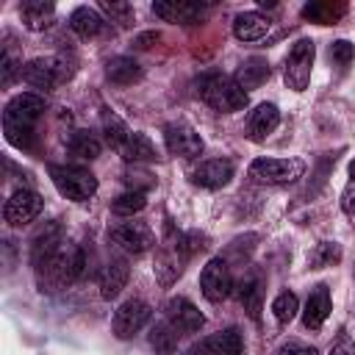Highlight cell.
Segmentation results:
<instances>
[{
  "mask_svg": "<svg viewBox=\"0 0 355 355\" xmlns=\"http://www.w3.org/2000/svg\"><path fill=\"white\" fill-rule=\"evenodd\" d=\"M42 111H44V100L39 94L22 92V94L11 97L8 105H6V111H3V130H6L8 144H14L19 150L31 147L33 125L42 116Z\"/></svg>",
  "mask_w": 355,
  "mask_h": 355,
  "instance_id": "6da1fadb",
  "label": "cell"
},
{
  "mask_svg": "<svg viewBox=\"0 0 355 355\" xmlns=\"http://www.w3.org/2000/svg\"><path fill=\"white\" fill-rule=\"evenodd\" d=\"M83 263H86V258H83V250L78 247V244H69V241H64L36 272H39V283H42V288H47V291H61V288H67V286H72L78 277H80V272H83Z\"/></svg>",
  "mask_w": 355,
  "mask_h": 355,
  "instance_id": "7a4b0ae2",
  "label": "cell"
},
{
  "mask_svg": "<svg viewBox=\"0 0 355 355\" xmlns=\"http://www.w3.org/2000/svg\"><path fill=\"white\" fill-rule=\"evenodd\" d=\"M197 94L202 103H208L214 111H222V114H233V111H241L247 105V92L236 83V78H227L222 72H208L202 75L197 83Z\"/></svg>",
  "mask_w": 355,
  "mask_h": 355,
  "instance_id": "3957f363",
  "label": "cell"
},
{
  "mask_svg": "<svg viewBox=\"0 0 355 355\" xmlns=\"http://www.w3.org/2000/svg\"><path fill=\"white\" fill-rule=\"evenodd\" d=\"M22 72H19V78L28 83V86H33V89H55L61 80H67V78H72V72H75V67H72V61H67L64 55H55V58H33V61H28L25 67H19Z\"/></svg>",
  "mask_w": 355,
  "mask_h": 355,
  "instance_id": "277c9868",
  "label": "cell"
},
{
  "mask_svg": "<svg viewBox=\"0 0 355 355\" xmlns=\"http://www.w3.org/2000/svg\"><path fill=\"white\" fill-rule=\"evenodd\" d=\"M50 178L55 183V189L75 202H86L89 197H94L97 191V178L83 169V166H67V164H53L50 166Z\"/></svg>",
  "mask_w": 355,
  "mask_h": 355,
  "instance_id": "5b68a950",
  "label": "cell"
},
{
  "mask_svg": "<svg viewBox=\"0 0 355 355\" xmlns=\"http://www.w3.org/2000/svg\"><path fill=\"white\" fill-rule=\"evenodd\" d=\"M302 172H305V164L297 158H255L250 164V178L255 183H269V186L294 183Z\"/></svg>",
  "mask_w": 355,
  "mask_h": 355,
  "instance_id": "8992f818",
  "label": "cell"
},
{
  "mask_svg": "<svg viewBox=\"0 0 355 355\" xmlns=\"http://www.w3.org/2000/svg\"><path fill=\"white\" fill-rule=\"evenodd\" d=\"M313 42L311 39H297L294 47L288 50V58H286V69H283V78H286V86L294 89V92H302L311 80V69H313Z\"/></svg>",
  "mask_w": 355,
  "mask_h": 355,
  "instance_id": "52a82bcc",
  "label": "cell"
},
{
  "mask_svg": "<svg viewBox=\"0 0 355 355\" xmlns=\"http://www.w3.org/2000/svg\"><path fill=\"white\" fill-rule=\"evenodd\" d=\"M200 288L208 302H222L233 291V275L222 258H211L200 272Z\"/></svg>",
  "mask_w": 355,
  "mask_h": 355,
  "instance_id": "ba28073f",
  "label": "cell"
},
{
  "mask_svg": "<svg viewBox=\"0 0 355 355\" xmlns=\"http://www.w3.org/2000/svg\"><path fill=\"white\" fill-rule=\"evenodd\" d=\"M147 322H150V305L141 300H128L114 311L111 327H114V336L125 341V338H133Z\"/></svg>",
  "mask_w": 355,
  "mask_h": 355,
  "instance_id": "9c48e42d",
  "label": "cell"
},
{
  "mask_svg": "<svg viewBox=\"0 0 355 355\" xmlns=\"http://www.w3.org/2000/svg\"><path fill=\"white\" fill-rule=\"evenodd\" d=\"M39 214H42V197H39L36 191H31V189H17V191L6 200V205H3V216H6V222H8L11 227L28 225V222H33Z\"/></svg>",
  "mask_w": 355,
  "mask_h": 355,
  "instance_id": "30bf717a",
  "label": "cell"
},
{
  "mask_svg": "<svg viewBox=\"0 0 355 355\" xmlns=\"http://www.w3.org/2000/svg\"><path fill=\"white\" fill-rule=\"evenodd\" d=\"M164 141H166V150L180 158H197L202 153L200 133L194 128H189L186 122H169L164 128Z\"/></svg>",
  "mask_w": 355,
  "mask_h": 355,
  "instance_id": "8fae6325",
  "label": "cell"
},
{
  "mask_svg": "<svg viewBox=\"0 0 355 355\" xmlns=\"http://www.w3.org/2000/svg\"><path fill=\"white\" fill-rule=\"evenodd\" d=\"M241 349H244L241 333L236 327H227L222 333H211L200 338L197 344L186 349V355H241Z\"/></svg>",
  "mask_w": 355,
  "mask_h": 355,
  "instance_id": "7c38bea8",
  "label": "cell"
},
{
  "mask_svg": "<svg viewBox=\"0 0 355 355\" xmlns=\"http://www.w3.org/2000/svg\"><path fill=\"white\" fill-rule=\"evenodd\" d=\"M111 239H114V244H119L122 250H128L133 255H141L155 244V236L144 222H122V225L111 227Z\"/></svg>",
  "mask_w": 355,
  "mask_h": 355,
  "instance_id": "4fadbf2b",
  "label": "cell"
},
{
  "mask_svg": "<svg viewBox=\"0 0 355 355\" xmlns=\"http://www.w3.org/2000/svg\"><path fill=\"white\" fill-rule=\"evenodd\" d=\"M155 17H161L164 22H178V25H194L208 14V6L202 3H189V0H161L153 3Z\"/></svg>",
  "mask_w": 355,
  "mask_h": 355,
  "instance_id": "5bb4252c",
  "label": "cell"
},
{
  "mask_svg": "<svg viewBox=\"0 0 355 355\" xmlns=\"http://www.w3.org/2000/svg\"><path fill=\"white\" fill-rule=\"evenodd\" d=\"M164 311H166V322H169L178 333H197V330L205 324L202 313H200L186 297H172Z\"/></svg>",
  "mask_w": 355,
  "mask_h": 355,
  "instance_id": "9a60e30c",
  "label": "cell"
},
{
  "mask_svg": "<svg viewBox=\"0 0 355 355\" xmlns=\"http://www.w3.org/2000/svg\"><path fill=\"white\" fill-rule=\"evenodd\" d=\"M233 178V164L227 158H211V161H202L194 172H191V180L202 189H222L227 180Z\"/></svg>",
  "mask_w": 355,
  "mask_h": 355,
  "instance_id": "2e32d148",
  "label": "cell"
},
{
  "mask_svg": "<svg viewBox=\"0 0 355 355\" xmlns=\"http://www.w3.org/2000/svg\"><path fill=\"white\" fill-rule=\"evenodd\" d=\"M64 244V233H61V225L58 222H50V225H44V230H39L36 236H33V244H31V261H33V266L39 269L58 247Z\"/></svg>",
  "mask_w": 355,
  "mask_h": 355,
  "instance_id": "e0dca14e",
  "label": "cell"
},
{
  "mask_svg": "<svg viewBox=\"0 0 355 355\" xmlns=\"http://www.w3.org/2000/svg\"><path fill=\"white\" fill-rule=\"evenodd\" d=\"M277 125H280V111H277V105H275V103H261L255 111H250L247 133H250V139L263 141Z\"/></svg>",
  "mask_w": 355,
  "mask_h": 355,
  "instance_id": "ac0fdd59",
  "label": "cell"
},
{
  "mask_svg": "<svg viewBox=\"0 0 355 355\" xmlns=\"http://www.w3.org/2000/svg\"><path fill=\"white\" fill-rule=\"evenodd\" d=\"M233 33L241 42H258V39H263L269 33V19L263 14H258V11H241L233 19Z\"/></svg>",
  "mask_w": 355,
  "mask_h": 355,
  "instance_id": "d6986e66",
  "label": "cell"
},
{
  "mask_svg": "<svg viewBox=\"0 0 355 355\" xmlns=\"http://www.w3.org/2000/svg\"><path fill=\"white\" fill-rule=\"evenodd\" d=\"M327 313H330V291H327V286H316L308 294V302H305V311H302V324L316 330V327L324 324Z\"/></svg>",
  "mask_w": 355,
  "mask_h": 355,
  "instance_id": "ffe728a7",
  "label": "cell"
},
{
  "mask_svg": "<svg viewBox=\"0 0 355 355\" xmlns=\"http://www.w3.org/2000/svg\"><path fill=\"white\" fill-rule=\"evenodd\" d=\"M125 283H128V263L125 261H108L100 272V297L103 300L119 297Z\"/></svg>",
  "mask_w": 355,
  "mask_h": 355,
  "instance_id": "44dd1931",
  "label": "cell"
},
{
  "mask_svg": "<svg viewBox=\"0 0 355 355\" xmlns=\"http://www.w3.org/2000/svg\"><path fill=\"white\" fill-rule=\"evenodd\" d=\"M19 14H22L25 28L44 31V28H50V22L55 17V6L53 3H44V0H28V3H22Z\"/></svg>",
  "mask_w": 355,
  "mask_h": 355,
  "instance_id": "7402d4cb",
  "label": "cell"
},
{
  "mask_svg": "<svg viewBox=\"0 0 355 355\" xmlns=\"http://www.w3.org/2000/svg\"><path fill=\"white\" fill-rule=\"evenodd\" d=\"M103 17L94 11V8H89V6H80V8H75L72 14H69V28L80 36V39H92V36H97L100 31H103Z\"/></svg>",
  "mask_w": 355,
  "mask_h": 355,
  "instance_id": "603a6c76",
  "label": "cell"
},
{
  "mask_svg": "<svg viewBox=\"0 0 355 355\" xmlns=\"http://www.w3.org/2000/svg\"><path fill=\"white\" fill-rule=\"evenodd\" d=\"M266 78H269V64H266V58H261V55L247 58V61L239 67V72H236V83H239L244 92H247V89H258Z\"/></svg>",
  "mask_w": 355,
  "mask_h": 355,
  "instance_id": "cb8c5ba5",
  "label": "cell"
},
{
  "mask_svg": "<svg viewBox=\"0 0 355 355\" xmlns=\"http://www.w3.org/2000/svg\"><path fill=\"white\" fill-rule=\"evenodd\" d=\"M105 75H108L114 83L128 86V83H136V80L141 78V67H139L133 58H128V55H116V58H111V61L105 64Z\"/></svg>",
  "mask_w": 355,
  "mask_h": 355,
  "instance_id": "d4e9b609",
  "label": "cell"
},
{
  "mask_svg": "<svg viewBox=\"0 0 355 355\" xmlns=\"http://www.w3.org/2000/svg\"><path fill=\"white\" fill-rule=\"evenodd\" d=\"M119 155L125 161H153L155 158V147H153V141L144 133H130L128 141L122 144Z\"/></svg>",
  "mask_w": 355,
  "mask_h": 355,
  "instance_id": "484cf974",
  "label": "cell"
},
{
  "mask_svg": "<svg viewBox=\"0 0 355 355\" xmlns=\"http://www.w3.org/2000/svg\"><path fill=\"white\" fill-rule=\"evenodd\" d=\"M103 130H105V141L119 153L122 150V144L128 141V136L133 133V130H128V125L116 116V114H111V111H105L103 114Z\"/></svg>",
  "mask_w": 355,
  "mask_h": 355,
  "instance_id": "4316f807",
  "label": "cell"
},
{
  "mask_svg": "<svg viewBox=\"0 0 355 355\" xmlns=\"http://www.w3.org/2000/svg\"><path fill=\"white\" fill-rule=\"evenodd\" d=\"M69 153L78 155V158H86V161H94L100 155V141L86 133V130H75L72 139H69Z\"/></svg>",
  "mask_w": 355,
  "mask_h": 355,
  "instance_id": "83f0119b",
  "label": "cell"
},
{
  "mask_svg": "<svg viewBox=\"0 0 355 355\" xmlns=\"http://www.w3.org/2000/svg\"><path fill=\"white\" fill-rule=\"evenodd\" d=\"M178 330L164 319V322H158L155 327H153V333H150V344L155 347V352H161V355H169L172 349H175V344H178Z\"/></svg>",
  "mask_w": 355,
  "mask_h": 355,
  "instance_id": "f1b7e54d",
  "label": "cell"
},
{
  "mask_svg": "<svg viewBox=\"0 0 355 355\" xmlns=\"http://www.w3.org/2000/svg\"><path fill=\"white\" fill-rule=\"evenodd\" d=\"M144 205H147L144 191H125V194H119V197L111 202V211H114L116 216H133V214H139Z\"/></svg>",
  "mask_w": 355,
  "mask_h": 355,
  "instance_id": "f546056e",
  "label": "cell"
},
{
  "mask_svg": "<svg viewBox=\"0 0 355 355\" xmlns=\"http://www.w3.org/2000/svg\"><path fill=\"white\" fill-rule=\"evenodd\" d=\"M344 14V6H333V3H308L302 8V17L319 22V25H330L336 17Z\"/></svg>",
  "mask_w": 355,
  "mask_h": 355,
  "instance_id": "4dcf8cb0",
  "label": "cell"
},
{
  "mask_svg": "<svg viewBox=\"0 0 355 355\" xmlns=\"http://www.w3.org/2000/svg\"><path fill=\"white\" fill-rule=\"evenodd\" d=\"M297 311H300V302H297V294H291V291H280L275 300H272V313H275V319L277 322H291L294 316H297Z\"/></svg>",
  "mask_w": 355,
  "mask_h": 355,
  "instance_id": "1f68e13d",
  "label": "cell"
},
{
  "mask_svg": "<svg viewBox=\"0 0 355 355\" xmlns=\"http://www.w3.org/2000/svg\"><path fill=\"white\" fill-rule=\"evenodd\" d=\"M239 302L250 311L252 319H258V308H261V288H258V280H241Z\"/></svg>",
  "mask_w": 355,
  "mask_h": 355,
  "instance_id": "d6a6232c",
  "label": "cell"
},
{
  "mask_svg": "<svg viewBox=\"0 0 355 355\" xmlns=\"http://www.w3.org/2000/svg\"><path fill=\"white\" fill-rule=\"evenodd\" d=\"M100 11H105V14L111 17V22H119V25H130V22H133V6H130V3L103 0V3H100Z\"/></svg>",
  "mask_w": 355,
  "mask_h": 355,
  "instance_id": "836d02e7",
  "label": "cell"
},
{
  "mask_svg": "<svg viewBox=\"0 0 355 355\" xmlns=\"http://www.w3.org/2000/svg\"><path fill=\"white\" fill-rule=\"evenodd\" d=\"M330 55H333L338 64H344V67H347V64L355 58V44H349L347 39H338V42H333V44H330Z\"/></svg>",
  "mask_w": 355,
  "mask_h": 355,
  "instance_id": "e575fe53",
  "label": "cell"
},
{
  "mask_svg": "<svg viewBox=\"0 0 355 355\" xmlns=\"http://www.w3.org/2000/svg\"><path fill=\"white\" fill-rule=\"evenodd\" d=\"M349 172H352V178H349V183H347V189H344V194H341V208H344V214H355V164L349 166Z\"/></svg>",
  "mask_w": 355,
  "mask_h": 355,
  "instance_id": "d590c367",
  "label": "cell"
},
{
  "mask_svg": "<svg viewBox=\"0 0 355 355\" xmlns=\"http://www.w3.org/2000/svg\"><path fill=\"white\" fill-rule=\"evenodd\" d=\"M17 72H22V69H17L14 67V58L8 53H3V61H0V80H3V86H8Z\"/></svg>",
  "mask_w": 355,
  "mask_h": 355,
  "instance_id": "8d00e7d4",
  "label": "cell"
},
{
  "mask_svg": "<svg viewBox=\"0 0 355 355\" xmlns=\"http://www.w3.org/2000/svg\"><path fill=\"white\" fill-rule=\"evenodd\" d=\"M277 355H316V349H313V347H308V344L291 341V344L280 347V352H277Z\"/></svg>",
  "mask_w": 355,
  "mask_h": 355,
  "instance_id": "74e56055",
  "label": "cell"
},
{
  "mask_svg": "<svg viewBox=\"0 0 355 355\" xmlns=\"http://www.w3.org/2000/svg\"><path fill=\"white\" fill-rule=\"evenodd\" d=\"M330 355H355V344H352L349 338H341V341L330 349Z\"/></svg>",
  "mask_w": 355,
  "mask_h": 355,
  "instance_id": "f35d334b",
  "label": "cell"
},
{
  "mask_svg": "<svg viewBox=\"0 0 355 355\" xmlns=\"http://www.w3.org/2000/svg\"><path fill=\"white\" fill-rule=\"evenodd\" d=\"M155 39H158V33H147V36H139L136 44H139V47H150L147 42H155Z\"/></svg>",
  "mask_w": 355,
  "mask_h": 355,
  "instance_id": "ab89813d",
  "label": "cell"
}]
</instances>
